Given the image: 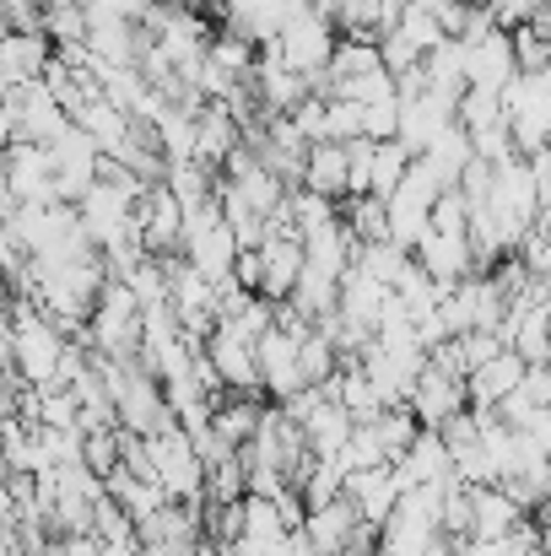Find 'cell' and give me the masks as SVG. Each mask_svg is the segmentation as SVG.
I'll return each instance as SVG.
<instances>
[{"instance_id":"2","label":"cell","mask_w":551,"mask_h":556,"mask_svg":"<svg viewBox=\"0 0 551 556\" xmlns=\"http://www.w3.org/2000/svg\"><path fill=\"white\" fill-rule=\"evenodd\" d=\"M336 43H341L336 16H330V11H320V5H309V11H298L292 22H281V33H276L265 49H276V54H281L298 76H309V87L320 92V87H325V71H330Z\"/></svg>"},{"instance_id":"1","label":"cell","mask_w":551,"mask_h":556,"mask_svg":"<svg viewBox=\"0 0 551 556\" xmlns=\"http://www.w3.org/2000/svg\"><path fill=\"white\" fill-rule=\"evenodd\" d=\"M147 459H152V481L174 503H205V459H200L195 438L179 427V416H168L158 432H147Z\"/></svg>"},{"instance_id":"4","label":"cell","mask_w":551,"mask_h":556,"mask_svg":"<svg viewBox=\"0 0 551 556\" xmlns=\"http://www.w3.org/2000/svg\"><path fill=\"white\" fill-rule=\"evenodd\" d=\"M281 410L298 421V432L309 438V448L314 454H341V443L352 438V416L336 405V394L325 389V383H309V389H298L292 400H281Z\"/></svg>"},{"instance_id":"22","label":"cell","mask_w":551,"mask_h":556,"mask_svg":"<svg viewBox=\"0 0 551 556\" xmlns=\"http://www.w3.org/2000/svg\"><path fill=\"white\" fill-rule=\"evenodd\" d=\"M416 157H422V163L433 168V179H438V185H443V189H454V185H460V174L471 168L476 147H471L465 125L454 119V125H449L443 136H433V147H427V152H416Z\"/></svg>"},{"instance_id":"31","label":"cell","mask_w":551,"mask_h":556,"mask_svg":"<svg viewBox=\"0 0 551 556\" xmlns=\"http://www.w3.org/2000/svg\"><path fill=\"white\" fill-rule=\"evenodd\" d=\"M509 33H514V60H519V71H551V38L536 22L509 27Z\"/></svg>"},{"instance_id":"14","label":"cell","mask_w":551,"mask_h":556,"mask_svg":"<svg viewBox=\"0 0 551 556\" xmlns=\"http://www.w3.org/2000/svg\"><path fill=\"white\" fill-rule=\"evenodd\" d=\"M416 265L438 281V287H454V281H465L471 270H476V249H471V232H443V227H433L427 222V232L416 238Z\"/></svg>"},{"instance_id":"9","label":"cell","mask_w":551,"mask_h":556,"mask_svg":"<svg viewBox=\"0 0 551 556\" xmlns=\"http://www.w3.org/2000/svg\"><path fill=\"white\" fill-rule=\"evenodd\" d=\"M200 346H205V363L216 368L227 394H260V352H254L249 336H238L227 325H211V336Z\"/></svg>"},{"instance_id":"17","label":"cell","mask_w":551,"mask_h":556,"mask_svg":"<svg viewBox=\"0 0 551 556\" xmlns=\"http://www.w3.org/2000/svg\"><path fill=\"white\" fill-rule=\"evenodd\" d=\"M49 60H54V38H49L43 27H5V33H0V76H5L11 87L43 76Z\"/></svg>"},{"instance_id":"5","label":"cell","mask_w":551,"mask_h":556,"mask_svg":"<svg viewBox=\"0 0 551 556\" xmlns=\"http://www.w3.org/2000/svg\"><path fill=\"white\" fill-rule=\"evenodd\" d=\"M254 249H260V298L287 303L292 287H298V276H303V238L287 222H271Z\"/></svg>"},{"instance_id":"11","label":"cell","mask_w":551,"mask_h":556,"mask_svg":"<svg viewBox=\"0 0 551 556\" xmlns=\"http://www.w3.org/2000/svg\"><path fill=\"white\" fill-rule=\"evenodd\" d=\"M454 109H460V98H443V92H405L400 98V147L416 157V152H427L433 147V136H443L449 125H454Z\"/></svg>"},{"instance_id":"24","label":"cell","mask_w":551,"mask_h":556,"mask_svg":"<svg viewBox=\"0 0 551 556\" xmlns=\"http://www.w3.org/2000/svg\"><path fill=\"white\" fill-rule=\"evenodd\" d=\"M260 416H265V405H260L254 394H227V400H216V410H211V432H216L227 448H243V443L254 438Z\"/></svg>"},{"instance_id":"32","label":"cell","mask_w":551,"mask_h":556,"mask_svg":"<svg viewBox=\"0 0 551 556\" xmlns=\"http://www.w3.org/2000/svg\"><path fill=\"white\" fill-rule=\"evenodd\" d=\"M363 136L367 141H395V136H400V98L363 103Z\"/></svg>"},{"instance_id":"8","label":"cell","mask_w":551,"mask_h":556,"mask_svg":"<svg viewBox=\"0 0 551 556\" xmlns=\"http://www.w3.org/2000/svg\"><path fill=\"white\" fill-rule=\"evenodd\" d=\"M465 43V87H487V92H503L514 76H519V60H514V33L509 27H487L476 38H460Z\"/></svg>"},{"instance_id":"3","label":"cell","mask_w":551,"mask_h":556,"mask_svg":"<svg viewBox=\"0 0 551 556\" xmlns=\"http://www.w3.org/2000/svg\"><path fill=\"white\" fill-rule=\"evenodd\" d=\"M87 341H92V357H136L141 352V298L130 292V281H120V276L103 281L92 319H87Z\"/></svg>"},{"instance_id":"26","label":"cell","mask_w":551,"mask_h":556,"mask_svg":"<svg viewBox=\"0 0 551 556\" xmlns=\"http://www.w3.org/2000/svg\"><path fill=\"white\" fill-rule=\"evenodd\" d=\"M336 368H341V352H336L330 330L314 325V330L298 341V372H303V383H330V372Z\"/></svg>"},{"instance_id":"34","label":"cell","mask_w":551,"mask_h":556,"mask_svg":"<svg viewBox=\"0 0 551 556\" xmlns=\"http://www.w3.org/2000/svg\"><path fill=\"white\" fill-rule=\"evenodd\" d=\"M11 303H16V287H11V276L0 270V314H11Z\"/></svg>"},{"instance_id":"27","label":"cell","mask_w":551,"mask_h":556,"mask_svg":"<svg viewBox=\"0 0 551 556\" xmlns=\"http://www.w3.org/2000/svg\"><path fill=\"white\" fill-rule=\"evenodd\" d=\"M405 168H411V152L400 147V141H373V163H367V194H389V189L405 179Z\"/></svg>"},{"instance_id":"10","label":"cell","mask_w":551,"mask_h":556,"mask_svg":"<svg viewBox=\"0 0 551 556\" xmlns=\"http://www.w3.org/2000/svg\"><path fill=\"white\" fill-rule=\"evenodd\" d=\"M136 227H141L147 254H179L184 249V205L163 179L136 194Z\"/></svg>"},{"instance_id":"29","label":"cell","mask_w":551,"mask_h":556,"mask_svg":"<svg viewBox=\"0 0 551 556\" xmlns=\"http://www.w3.org/2000/svg\"><path fill=\"white\" fill-rule=\"evenodd\" d=\"M405 49H416V54H427L433 43H443V22L433 16V11H422V5H400V16H395V27H389Z\"/></svg>"},{"instance_id":"7","label":"cell","mask_w":551,"mask_h":556,"mask_svg":"<svg viewBox=\"0 0 551 556\" xmlns=\"http://www.w3.org/2000/svg\"><path fill=\"white\" fill-rule=\"evenodd\" d=\"M0 174H5V189L16 194V205H49V200H60V189H54V157L38 141H11L5 157H0Z\"/></svg>"},{"instance_id":"23","label":"cell","mask_w":551,"mask_h":556,"mask_svg":"<svg viewBox=\"0 0 551 556\" xmlns=\"http://www.w3.org/2000/svg\"><path fill=\"white\" fill-rule=\"evenodd\" d=\"M422 87L427 92H443V98H460L465 92V43L460 38H443L422 54Z\"/></svg>"},{"instance_id":"33","label":"cell","mask_w":551,"mask_h":556,"mask_svg":"<svg viewBox=\"0 0 551 556\" xmlns=\"http://www.w3.org/2000/svg\"><path fill=\"white\" fill-rule=\"evenodd\" d=\"M411 5H422V11H433V16L443 22V16H449V11H454L460 0H411Z\"/></svg>"},{"instance_id":"13","label":"cell","mask_w":551,"mask_h":556,"mask_svg":"<svg viewBox=\"0 0 551 556\" xmlns=\"http://www.w3.org/2000/svg\"><path fill=\"white\" fill-rule=\"evenodd\" d=\"M249 87H254V103L265 109V114H292L314 87H309V76H298L276 49H265L260 43V60H254V71H249Z\"/></svg>"},{"instance_id":"12","label":"cell","mask_w":551,"mask_h":556,"mask_svg":"<svg viewBox=\"0 0 551 556\" xmlns=\"http://www.w3.org/2000/svg\"><path fill=\"white\" fill-rule=\"evenodd\" d=\"M400 497H405V481H400L395 465H367V470L347 476V503L358 508V519L367 530H384L389 514L400 508Z\"/></svg>"},{"instance_id":"20","label":"cell","mask_w":551,"mask_h":556,"mask_svg":"<svg viewBox=\"0 0 551 556\" xmlns=\"http://www.w3.org/2000/svg\"><path fill=\"white\" fill-rule=\"evenodd\" d=\"M347 141H314L303 157V179L298 185L325 194V200H347Z\"/></svg>"},{"instance_id":"35","label":"cell","mask_w":551,"mask_h":556,"mask_svg":"<svg viewBox=\"0 0 551 556\" xmlns=\"http://www.w3.org/2000/svg\"><path fill=\"white\" fill-rule=\"evenodd\" d=\"M43 11H65V5H82V0H38Z\"/></svg>"},{"instance_id":"36","label":"cell","mask_w":551,"mask_h":556,"mask_svg":"<svg viewBox=\"0 0 551 556\" xmlns=\"http://www.w3.org/2000/svg\"><path fill=\"white\" fill-rule=\"evenodd\" d=\"M5 98H11V81H5V76H0V103H5Z\"/></svg>"},{"instance_id":"16","label":"cell","mask_w":551,"mask_h":556,"mask_svg":"<svg viewBox=\"0 0 551 556\" xmlns=\"http://www.w3.org/2000/svg\"><path fill=\"white\" fill-rule=\"evenodd\" d=\"M238 147H243V125H238V114H233L227 103L205 98V103L195 109V163L222 168Z\"/></svg>"},{"instance_id":"28","label":"cell","mask_w":551,"mask_h":556,"mask_svg":"<svg viewBox=\"0 0 551 556\" xmlns=\"http://www.w3.org/2000/svg\"><path fill=\"white\" fill-rule=\"evenodd\" d=\"M347 232L358 238V243H378V238H389V216H384V200L378 194H347Z\"/></svg>"},{"instance_id":"30","label":"cell","mask_w":551,"mask_h":556,"mask_svg":"<svg viewBox=\"0 0 551 556\" xmlns=\"http://www.w3.org/2000/svg\"><path fill=\"white\" fill-rule=\"evenodd\" d=\"M287 119L298 125V136H303L309 147H314V141H336V136H330V98H325V92H309Z\"/></svg>"},{"instance_id":"6","label":"cell","mask_w":551,"mask_h":556,"mask_svg":"<svg viewBox=\"0 0 551 556\" xmlns=\"http://www.w3.org/2000/svg\"><path fill=\"white\" fill-rule=\"evenodd\" d=\"M405 405H411V416H416L422 427H449L460 410H471V389H465V378H460V372L427 363V368L416 372V383H411Z\"/></svg>"},{"instance_id":"37","label":"cell","mask_w":551,"mask_h":556,"mask_svg":"<svg viewBox=\"0 0 551 556\" xmlns=\"http://www.w3.org/2000/svg\"><path fill=\"white\" fill-rule=\"evenodd\" d=\"M530 556H547V552H541V546H536V552H530Z\"/></svg>"},{"instance_id":"21","label":"cell","mask_w":551,"mask_h":556,"mask_svg":"<svg viewBox=\"0 0 551 556\" xmlns=\"http://www.w3.org/2000/svg\"><path fill=\"white\" fill-rule=\"evenodd\" d=\"M330 394H336V405L352 416V421H367V416H378V410H389L384 400H378V389H373V378L358 357H341V368L330 372V383H325Z\"/></svg>"},{"instance_id":"18","label":"cell","mask_w":551,"mask_h":556,"mask_svg":"<svg viewBox=\"0 0 551 556\" xmlns=\"http://www.w3.org/2000/svg\"><path fill=\"white\" fill-rule=\"evenodd\" d=\"M525 368H530V363H525L519 352L498 346V352H492V357H487L481 368L465 378V389H471V405H476V410H498V405H503V400H509V394L519 389Z\"/></svg>"},{"instance_id":"19","label":"cell","mask_w":551,"mask_h":556,"mask_svg":"<svg viewBox=\"0 0 551 556\" xmlns=\"http://www.w3.org/2000/svg\"><path fill=\"white\" fill-rule=\"evenodd\" d=\"M530 514L503 492V486H471V535L465 541H492V535H514Z\"/></svg>"},{"instance_id":"15","label":"cell","mask_w":551,"mask_h":556,"mask_svg":"<svg viewBox=\"0 0 551 556\" xmlns=\"http://www.w3.org/2000/svg\"><path fill=\"white\" fill-rule=\"evenodd\" d=\"M405 492L411 486H438V481H454V454H449V438L443 427H416V438L405 443V454L395 459Z\"/></svg>"},{"instance_id":"25","label":"cell","mask_w":551,"mask_h":556,"mask_svg":"<svg viewBox=\"0 0 551 556\" xmlns=\"http://www.w3.org/2000/svg\"><path fill=\"white\" fill-rule=\"evenodd\" d=\"M330 222H341L336 200H325V194H314V189L292 185V194H287V227H292L298 238H309V232H320V227H330Z\"/></svg>"}]
</instances>
